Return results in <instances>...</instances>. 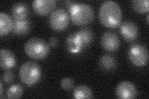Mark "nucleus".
<instances>
[{
    "label": "nucleus",
    "instance_id": "f8f14e48",
    "mask_svg": "<svg viewBox=\"0 0 149 99\" xmlns=\"http://www.w3.org/2000/svg\"><path fill=\"white\" fill-rule=\"evenodd\" d=\"M31 24L29 19L16 21L14 22L13 33L17 36L26 35L31 30Z\"/></svg>",
    "mask_w": 149,
    "mask_h": 99
},
{
    "label": "nucleus",
    "instance_id": "aec40b11",
    "mask_svg": "<svg viewBox=\"0 0 149 99\" xmlns=\"http://www.w3.org/2000/svg\"><path fill=\"white\" fill-rule=\"evenodd\" d=\"M7 97L10 99H17L22 97L23 94V88L20 84H16L12 85L7 91Z\"/></svg>",
    "mask_w": 149,
    "mask_h": 99
},
{
    "label": "nucleus",
    "instance_id": "5701e85b",
    "mask_svg": "<svg viewBox=\"0 0 149 99\" xmlns=\"http://www.w3.org/2000/svg\"><path fill=\"white\" fill-rule=\"evenodd\" d=\"M58 40L57 37L55 36L51 37L49 40V45L52 47H56L58 45Z\"/></svg>",
    "mask_w": 149,
    "mask_h": 99
},
{
    "label": "nucleus",
    "instance_id": "4468645a",
    "mask_svg": "<svg viewBox=\"0 0 149 99\" xmlns=\"http://www.w3.org/2000/svg\"><path fill=\"white\" fill-rule=\"evenodd\" d=\"M14 22L6 14H0V36L3 37L13 30Z\"/></svg>",
    "mask_w": 149,
    "mask_h": 99
},
{
    "label": "nucleus",
    "instance_id": "6e6552de",
    "mask_svg": "<svg viewBox=\"0 0 149 99\" xmlns=\"http://www.w3.org/2000/svg\"><path fill=\"white\" fill-rule=\"evenodd\" d=\"M120 44L119 36L114 32L107 31L101 37V46L108 51H116L119 48Z\"/></svg>",
    "mask_w": 149,
    "mask_h": 99
},
{
    "label": "nucleus",
    "instance_id": "1a4fd4ad",
    "mask_svg": "<svg viewBox=\"0 0 149 99\" xmlns=\"http://www.w3.org/2000/svg\"><path fill=\"white\" fill-rule=\"evenodd\" d=\"M120 33L123 38L127 42L136 40L139 35V29L134 22L125 21L120 25Z\"/></svg>",
    "mask_w": 149,
    "mask_h": 99
},
{
    "label": "nucleus",
    "instance_id": "dca6fc26",
    "mask_svg": "<svg viewBox=\"0 0 149 99\" xmlns=\"http://www.w3.org/2000/svg\"><path fill=\"white\" fill-rule=\"evenodd\" d=\"M99 66L101 69L109 71L115 69L117 66V61L113 56L104 55L101 57L99 61Z\"/></svg>",
    "mask_w": 149,
    "mask_h": 99
},
{
    "label": "nucleus",
    "instance_id": "412c9836",
    "mask_svg": "<svg viewBox=\"0 0 149 99\" xmlns=\"http://www.w3.org/2000/svg\"><path fill=\"white\" fill-rule=\"evenodd\" d=\"M61 87L65 91H71L74 87V81L71 78H63L60 81Z\"/></svg>",
    "mask_w": 149,
    "mask_h": 99
},
{
    "label": "nucleus",
    "instance_id": "f257e3e1",
    "mask_svg": "<svg viewBox=\"0 0 149 99\" xmlns=\"http://www.w3.org/2000/svg\"><path fill=\"white\" fill-rule=\"evenodd\" d=\"M99 18L101 24L108 28H116L120 25L122 11L119 4L113 1L102 3L99 9Z\"/></svg>",
    "mask_w": 149,
    "mask_h": 99
},
{
    "label": "nucleus",
    "instance_id": "6ab92c4d",
    "mask_svg": "<svg viewBox=\"0 0 149 99\" xmlns=\"http://www.w3.org/2000/svg\"><path fill=\"white\" fill-rule=\"evenodd\" d=\"M131 6L135 11L143 14L148 12L149 2L148 0H133Z\"/></svg>",
    "mask_w": 149,
    "mask_h": 99
},
{
    "label": "nucleus",
    "instance_id": "39448f33",
    "mask_svg": "<svg viewBox=\"0 0 149 99\" xmlns=\"http://www.w3.org/2000/svg\"><path fill=\"white\" fill-rule=\"evenodd\" d=\"M128 57L134 65L138 67L144 66L148 60V50L141 44H132L129 49Z\"/></svg>",
    "mask_w": 149,
    "mask_h": 99
},
{
    "label": "nucleus",
    "instance_id": "a211bd4d",
    "mask_svg": "<svg viewBox=\"0 0 149 99\" xmlns=\"http://www.w3.org/2000/svg\"><path fill=\"white\" fill-rule=\"evenodd\" d=\"M93 97L92 91L85 85H80L73 89V97L77 99H89Z\"/></svg>",
    "mask_w": 149,
    "mask_h": 99
},
{
    "label": "nucleus",
    "instance_id": "20e7f679",
    "mask_svg": "<svg viewBox=\"0 0 149 99\" xmlns=\"http://www.w3.org/2000/svg\"><path fill=\"white\" fill-rule=\"evenodd\" d=\"M70 14L72 22L77 26H84L90 24L95 17V12L90 4L78 3Z\"/></svg>",
    "mask_w": 149,
    "mask_h": 99
},
{
    "label": "nucleus",
    "instance_id": "0eeeda50",
    "mask_svg": "<svg viewBox=\"0 0 149 99\" xmlns=\"http://www.w3.org/2000/svg\"><path fill=\"white\" fill-rule=\"evenodd\" d=\"M137 89L134 85L129 81L120 82L116 88V94L120 99H130L137 96Z\"/></svg>",
    "mask_w": 149,
    "mask_h": 99
},
{
    "label": "nucleus",
    "instance_id": "b1692460",
    "mask_svg": "<svg viewBox=\"0 0 149 99\" xmlns=\"http://www.w3.org/2000/svg\"><path fill=\"white\" fill-rule=\"evenodd\" d=\"M66 3H67L68 10L70 13L73 11V9L74 8V7L77 5V4H78L77 2L73 1H68L66 2Z\"/></svg>",
    "mask_w": 149,
    "mask_h": 99
},
{
    "label": "nucleus",
    "instance_id": "4be33fe9",
    "mask_svg": "<svg viewBox=\"0 0 149 99\" xmlns=\"http://www.w3.org/2000/svg\"><path fill=\"white\" fill-rule=\"evenodd\" d=\"M3 81L6 84H11L14 81L15 79V76L11 71H6L3 74Z\"/></svg>",
    "mask_w": 149,
    "mask_h": 99
},
{
    "label": "nucleus",
    "instance_id": "423d86ee",
    "mask_svg": "<svg viewBox=\"0 0 149 99\" xmlns=\"http://www.w3.org/2000/svg\"><path fill=\"white\" fill-rule=\"evenodd\" d=\"M70 17L67 12L62 8L54 11L49 17V24L55 31H62L68 27Z\"/></svg>",
    "mask_w": 149,
    "mask_h": 99
},
{
    "label": "nucleus",
    "instance_id": "a878e982",
    "mask_svg": "<svg viewBox=\"0 0 149 99\" xmlns=\"http://www.w3.org/2000/svg\"><path fill=\"white\" fill-rule=\"evenodd\" d=\"M147 22L148 23V16H147Z\"/></svg>",
    "mask_w": 149,
    "mask_h": 99
},
{
    "label": "nucleus",
    "instance_id": "ddd939ff",
    "mask_svg": "<svg viewBox=\"0 0 149 99\" xmlns=\"http://www.w3.org/2000/svg\"><path fill=\"white\" fill-rule=\"evenodd\" d=\"M29 9L27 4L24 3H16L12 8V15L16 21L24 20L28 15Z\"/></svg>",
    "mask_w": 149,
    "mask_h": 99
},
{
    "label": "nucleus",
    "instance_id": "9b49d317",
    "mask_svg": "<svg viewBox=\"0 0 149 99\" xmlns=\"http://www.w3.org/2000/svg\"><path fill=\"white\" fill-rule=\"evenodd\" d=\"M16 56L8 49H1L0 51V66L3 69H9L15 66Z\"/></svg>",
    "mask_w": 149,
    "mask_h": 99
},
{
    "label": "nucleus",
    "instance_id": "7ed1b4c3",
    "mask_svg": "<svg viewBox=\"0 0 149 99\" xmlns=\"http://www.w3.org/2000/svg\"><path fill=\"white\" fill-rule=\"evenodd\" d=\"M19 78L27 86H32L39 82L42 71L39 66L33 61L23 63L19 69Z\"/></svg>",
    "mask_w": 149,
    "mask_h": 99
},
{
    "label": "nucleus",
    "instance_id": "9d476101",
    "mask_svg": "<svg viewBox=\"0 0 149 99\" xmlns=\"http://www.w3.org/2000/svg\"><path fill=\"white\" fill-rule=\"evenodd\" d=\"M57 2L55 0H34L32 1V8L39 16H47L52 12Z\"/></svg>",
    "mask_w": 149,
    "mask_h": 99
},
{
    "label": "nucleus",
    "instance_id": "f3484780",
    "mask_svg": "<svg viewBox=\"0 0 149 99\" xmlns=\"http://www.w3.org/2000/svg\"><path fill=\"white\" fill-rule=\"evenodd\" d=\"M77 34L81 41L82 48L89 46L94 40V34L93 32L88 28H83L79 30Z\"/></svg>",
    "mask_w": 149,
    "mask_h": 99
},
{
    "label": "nucleus",
    "instance_id": "2eb2a0df",
    "mask_svg": "<svg viewBox=\"0 0 149 99\" xmlns=\"http://www.w3.org/2000/svg\"><path fill=\"white\" fill-rule=\"evenodd\" d=\"M66 46L68 50L71 53H77L83 48L77 33H74L68 37L66 41Z\"/></svg>",
    "mask_w": 149,
    "mask_h": 99
},
{
    "label": "nucleus",
    "instance_id": "393cba45",
    "mask_svg": "<svg viewBox=\"0 0 149 99\" xmlns=\"http://www.w3.org/2000/svg\"><path fill=\"white\" fill-rule=\"evenodd\" d=\"M0 86H1V89H0V95H1V97H2L3 93V84L1 82H0Z\"/></svg>",
    "mask_w": 149,
    "mask_h": 99
},
{
    "label": "nucleus",
    "instance_id": "f03ea898",
    "mask_svg": "<svg viewBox=\"0 0 149 99\" xmlns=\"http://www.w3.org/2000/svg\"><path fill=\"white\" fill-rule=\"evenodd\" d=\"M24 51L29 58L34 60H42L49 54V45L43 39L32 37L24 45Z\"/></svg>",
    "mask_w": 149,
    "mask_h": 99
}]
</instances>
